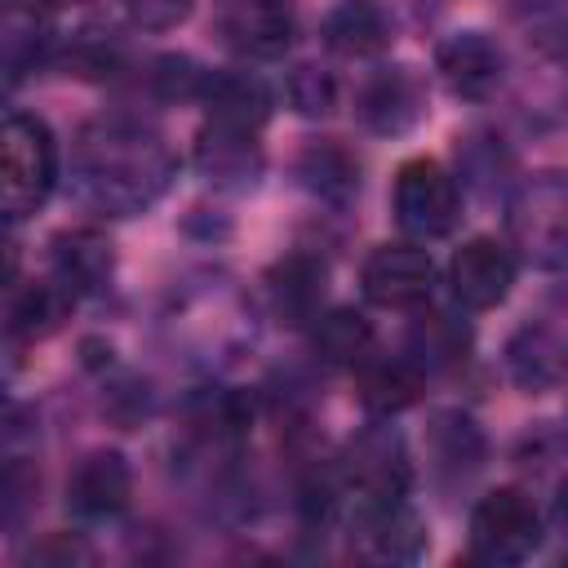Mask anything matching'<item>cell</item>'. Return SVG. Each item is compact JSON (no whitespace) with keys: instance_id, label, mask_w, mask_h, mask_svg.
<instances>
[{"instance_id":"30bf717a","label":"cell","mask_w":568,"mask_h":568,"mask_svg":"<svg viewBox=\"0 0 568 568\" xmlns=\"http://www.w3.org/2000/svg\"><path fill=\"white\" fill-rule=\"evenodd\" d=\"M129 493H133V475H129V462L115 453V448H98L89 453L71 484H67V501L75 515L84 519H106V515H120L129 506Z\"/></svg>"},{"instance_id":"5bb4252c","label":"cell","mask_w":568,"mask_h":568,"mask_svg":"<svg viewBox=\"0 0 568 568\" xmlns=\"http://www.w3.org/2000/svg\"><path fill=\"white\" fill-rule=\"evenodd\" d=\"M359 120L373 133H404L422 120V84L408 71H382L359 93Z\"/></svg>"},{"instance_id":"4316f807","label":"cell","mask_w":568,"mask_h":568,"mask_svg":"<svg viewBox=\"0 0 568 568\" xmlns=\"http://www.w3.org/2000/svg\"><path fill=\"white\" fill-rule=\"evenodd\" d=\"M18 13H31V18H44V13H58V9H67L71 0H9Z\"/></svg>"},{"instance_id":"52a82bcc","label":"cell","mask_w":568,"mask_h":568,"mask_svg":"<svg viewBox=\"0 0 568 568\" xmlns=\"http://www.w3.org/2000/svg\"><path fill=\"white\" fill-rule=\"evenodd\" d=\"M448 284H453V297L470 311H493L497 302H506L510 284H515V257L506 244L488 240V235H475L466 240L453 262H448Z\"/></svg>"},{"instance_id":"7402d4cb","label":"cell","mask_w":568,"mask_h":568,"mask_svg":"<svg viewBox=\"0 0 568 568\" xmlns=\"http://www.w3.org/2000/svg\"><path fill=\"white\" fill-rule=\"evenodd\" d=\"M62 311H67V293L58 284H36L27 297H18L9 306V328L27 333V337H44L49 328H58Z\"/></svg>"},{"instance_id":"5b68a950","label":"cell","mask_w":568,"mask_h":568,"mask_svg":"<svg viewBox=\"0 0 568 568\" xmlns=\"http://www.w3.org/2000/svg\"><path fill=\"white\" fill-rule=\"evenodd\" d=\"M395 217L408 235H422V240L448 235L462 217V195L453 173L435 160H408L395 173Z\"/></svg>"},{"instance_id":"7a4b0ae2","label":"cell","mask_w":568,"mask_h":568,"mask_svg":"<svg viewBox=\"0 0 568 568\" xmlns=\"http://www.w3.org/2000/svg\"><path fill=\"white\" fill-rule=\"evenodd\" d=\"M58 178V146L44 120L9 115L0 129V204L9 222L31 217Z\"/></svg>"},{"instance_id":"9c48e42d","label":"cell","mask_w":568,"mask_h":568,"mask_svg":"<svg viewBox=\"0 0 568 568\" xmlns=\"http://www.w3.org/2000/svg\"><path fill=\"white\" fill-rule=\"evenodd\" d=\"M346 470H351V484L364 493V501H395L408 488L404 444L386 426H373V430H364V435L351 439Z\"/></svg>"},{"instance_id":"277c9868","label":"cell","mask_w":568,"mask_h":568,"mask_svg":"<svg viewBox=\"0 0 568 568\" xmlns=\"http://www.w3.org/2000/svg\"><path fill=\"white\" fill-rule=\"evenodd\" d=\"M510 235L541 266H555L568 257V178L564 173H537L532 182H524V191L510 204Z\"/></svg>"},{"instance_id":"ba28073f","label":"cell","mask_w":568,"mask_h":568,"mask_svg":"<svg viewBox=\"0 0 568 568\" xmlns=\"http://www.w3.org/2000/svg\"><path fill=\"white\" fill-rule=\"evenodd\" d=\"M217 31L244 58H280L293 40V4L288 0H222Z\"/></svg>"},{"instance_id":"9a60e30c","label":"cell","mask_w":568,"mask_h":568,"mask_svg":"<svg viewBox=\"0 0 568 568\" xmlns=\"http://www.w3.org/2000/svg\"><path fill=\"white\" fill-rule=\"evenodd\" d=\"M422 368L413 359H364L359 364V399L373 413H404L422 399Z\"/></svg>"},{"instance_id":"4fadbf2b","label":"cell","mask_w":568,"mask_h":568,"mask_svg":"<svg viewBox=\"0 0 568 568\" xmlns=\"http://www.w3.org/2000/svg\"><path fill=\"white\" fill-rule=\"evenodd\" d=\"M204 106H209V124L222 129H240V133H257L271 115V93L257 75L231 71V75H209L204 84Z\"/></svg>"},{"instance_id":"603a6c76","label":"cell","mask_w":568,"mask_h":568,"mask_svg":"<svg viewBox=\"0 0 568 568\" xmlns=\"http://www.w3.org/2000/svg\"><path fill=\"white\" fill-rule=\"evenodd\" d=\"M302 173L311 178V186H320V191H328V195H346V191L359 182L351 155L337 151V146H311L306 160H302Z\"/></svg>"},{"instance_id":"2e32d148","label":"cell","mask_w":568,"mask_h":568,"mask_svg":"<svg viewBox=\"0 0 568 568\" xmlns=\"http://www.w3.org/2000/svg\"><path fill=\"white\" fill-rule=\"evenodd\" d=\"M386 40H390L386 18L368 0H346L324 18V44L342 58H368V53L386 49Z\"/></svg>"},{"instance_id":"83f0119b","label":"cell","mask_w":568,"mask_h":568,"mask_svg":"<svg viewBox=\"0 0 568 568\" xmlns=\"http://www.w3.org/2000/svg\"><path fill=\"white\" fill-rule=\"evenodd\" d=\"M555 519L568 528V479L559 484V497H555Z\"/></svg>"},{"instance_id":"ac0fdd59","label":"cell","mask_w":568,"mask_h":568,"mask_svg":"<svg viewBox=\"0 0 568 568\" xmlns=\"http://www.w3.org/2000/svg\"><path fill=\"white\" fill-rule=\"evenodd\" d=\"M506 355H510V373H515V382L528 386V390H546V386H555V382L564 377V368H568L564 346H559L546 328H524V333L510 342Z\"/></svg>"},{"instance_id":"d4e9b609","label":"cell","mask_w":568,"mask_h":568,"mask_svg":"<svg viewBox=\"0 0 568 568\" xmlns=\"http://www.w3.org/2000/svg\"><path fill=\"white\" fill-rule=\"evenodd\" d=\"M191 9H195V0H124L129 22L142 31H169V27L186 22Z\"/></svg>"},{"instance_id":"8992f818","label":"cell","mask_w":568,"mask_h":568,"mask_svg":"<svg viewBox=\"0 0 568 568\" xmlns=\"http://www.w3.org/2000/svg\"><path fill=\"white\" fill-rule=\"evenodd\" d=\"M359 284H364L368 302H377L386 311H408L430 297L435 266H430V253L417 244H382L368 253Z\"/></svg>"},{"instance_id":"44dd1931","label":"cell","mask_w":568,"mask_h":568,"mask_svg":"<svg viewBox=\"0 0 568 568\" xmlns=\"http://www.w3.org/2000/svg\"><path fill=\"white\" fill-rule=\"evenodd\" d=\"M58 271L67 288H93L111 271V244L93 231H71L58 240Z\"/></svg>"},{"instance_id":"3957f363","label":"cell","mask_w":568,"mask_h":568,"mask_svg":"<svg viewBox=\"0 0 568 568\" xmlns=\"http://www.w3.org/2000/svg\"><path fill=\"white\" fill-rule=\"evenodd\" d=\"M541 546V515L519 488H493L470 510V550L484 564H519Z\"/></svg>"},{"instance_id":"8fae6325","label":"cell","mask_w":568,"mask_h":568,"mask_svg":"<svg viewBox=\"0 0 568 568\" xmlns=\"http://www.w3.org/2000/svg\"><path fill=\"white\" fill-rule=\"evenodd\" d=\"M435 67L457 98H488L501 80V49L479 31H457L439 44Z\"/></svg>"},{"instance_id":"6da1fadb","label":"cell","mask_w":568,"mask_h":568,"mask_svg":"<svg viewBox=\"0 0 568 568\" xmlns=\"http://www.w3.org/2000/svg\"><path fill=\"white\" fill-rule=\"evenodd\" d=\"M173 173L160 138L129 124H98L80 138V186L106 213L146 209Z\"/></svg>"},{"instance_id":"cb8c5ba5","label":"cell","mask_w":568,"mask_h":568,"mask_svg":"<svg viewBox=\"0 0 568 568\" xmlns=\"http://www.w3.org/2000/svg\"><path fill=\"white\" fill-rule=\"evenodd\" d=\"M288 98H293V106L302 115H328L333 111V98H337V84L320 67H297L293 80H288Z\"/></svg>"},{"instance_id":"7c38bea8","label":"cell","mask_w":568,"mask_h":568,"mask_svg":"<svg viewBox=\"0 0 568 568\" xmlns=\"http://www.w3.org/2000/svg\"><path fill=\"white\" fill-rule=\"evenodd\" d=\"M359 546H364V555H373V559L404 564V559H417V555H422L426 532H422V519L404 506V497H395V501H364Z\"/></svg>"},{"instance_id":"e0dca14e","label":"cell","mask_w":568,"mask_h":568,"mask_svg":"<svg viewBox=\"0 0 568 568\" xmlns=\"http://www.w3.org/2000/svg\"><path fill=\"white\" fill-rule=\"evenodd\" d=\"M311 346L328 364H364L373 355V324L359 311L337 306V311H328V315L315 320Z\"/></svg>"},{"instance_id":"ffe728a7","label":"cell","mask_w":568,"mask_h":568,"mask_svg":"<svg viewBox=\"0 0 568 568\" xmlns=\"http://www.w3.org/2000/svg\"><path fill=\"white\" fill-rule=\"evenodd\" d=\"M271 293H275V311L297 324V320H306L315 311V302L324 293V271L315 262H306V257H288L271 275Z\"/></svg>"},{"instance_id":"d6986e66","label":"cell","mask_w":568,"mask_h":568,"mask_svg":"<svg viewBox=\"0 0 568 568\" xmlns=\"http://www.w3.org/2000/svg\"><path fill=\"white\" fill-rule=\"evenodd\" d=\"M257 133H240V129H222L209 124L200 138V169L217 182H235V178H253L257 173Z\"/></svg>"},{"instance_id":"484cf974","label":"cell","mask_w":568,"mask_h":568,"mask_svg":"<svg viewBox=\"0 0 568 568\" xmlns=\"http://www.w3.org/2000/svg\"><path fill=\"white\" fill-rule=\"evenodd\" d=\"M155 84H160V93H164V98H191V93H204L209 75H204L191 58H160Z\"/></svg>"}]
</instances>
